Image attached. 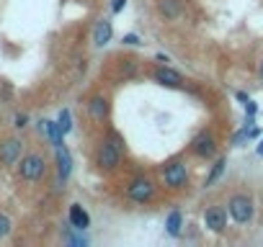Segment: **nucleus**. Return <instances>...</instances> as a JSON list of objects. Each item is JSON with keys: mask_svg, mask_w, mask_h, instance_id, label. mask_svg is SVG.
<instances>
[{"mask_svg": "<svg viewBox=\"0 0 263 247\" xmlns=\"http://www.w3.org/2000/svg\"><path fill=\"white\" fill-rule=\"evenodd\" d=\"M119 162H121V145L114 137L111 142H103L101 145V150H98V168L103 173H111V170L119 168Z\"/></svg>", "mask_w": 263, "mask_h": 247, "instance_id": "nucleus-1", "label": "nucleus"}, {"mask_svg": "<svg viewBox=\"0 0 263 247\" xmlns=\"http://www.w3.org/2000/svg\"><path fill=\"white\" fill-rule=\"evenodd\" d=\"M227 211H230V216L237 221V224H248L250 219H253V201L248 198V196H242V193H237V196H232L230 198V203H227Z\"/></svg>", "mask_w": 263, "mask_h": 247, "instance_id": "nucleus-2", "label": "nucleus"}, {"mask_svg": "<svg viewBox=\"0 0 263 247\" xmlns=\"http://www.w3.org/2000/svg\"><path fill=\"white\" fill-rule=\"evenodd\" d=\"M44 170H47V162L42 155H26L21 157V165H18V173L24 180H39L44 178Z\"/></svg>", "mask_w": 263, "mask_h": 247, "instance_id": "nucleus-3", "label": "nucleus"}, {"mask_svg": "<svg viewBox=\"0 0 263 247\" xmlns=\"http://www.w3.org/2000/svg\"><path fill=\"white\" fill-rule=\"evenodd\" d=\"M126 196L135 201V203H147V201L155 196V186H153V180H147V178H137V180H132V183L126 186Z\"/></svg>", "mask_w": 263, "mask_h": 247, "instance_id": "nucleus-4", "label": "nucleus"}, {"mask_svg": "<svg viewBox=\"0 0 263 247\" xmlns=\"http://www.w3.org/2000/svg\"><path fill=\"white\" fill-rule=\"evenodd\" d=\"M191 150H194L199 157L209 160V157H214V155H217V142H214V137H212L209 132H201V134H196V137H194Z\"/></svg>", "mask_w": 263, "mask_h": 247, "instance_id": "nucleus-5", "label": "nucleus"}, {"mask_svg": "<svg viewBox=\"0 0 263 247\" xmlns=\"http://www.w3.org/2000/svg\"><path fill=\"white\" fill-rule=\"evenodd\" d=\"M163 178H165V186H168V188H183L186 180H189V170H186L183 162H173V165L165 168Z\"/></svg>", "mask_w": 263, "mask_h": 247, "instance_id": "nucleus-6", "label": "nucleus"}, {"mask_svg": "<svg viewBox=\"0 0 263 247\" xmlns=\"http://www.w3.org/2000/svg\"><path fill=\"white\" fill-rule=\"evenodd\" d=\"M21 160V142L18 139H6L0 145V162L3 165H16Z\"/></svg>", "mask_w": 263, "mask_h": 247, "instance_id": "nucleus-7", "label": "nucleus"}, {"mask_svg": "<svg viewBox=\"0 0 263 247\" xmlns=\"http://www.w3.org/2000/svg\"><path fill=\"white\" fill-rule=\"evenodd\" d=\"M204 224H206L212 232H222V229L227 227V211H224L222 206H212V209H206V214H204Z\"/></svg>", "mask_w": 263, "mask_h": 247, "instance_id": "nucleus-8", "label": "nucleus"}, {"mask_svg": "<svg viewBox=\"0 0 263 247\" xmlns=\"http://www.w3.org/2000/svg\"><path fill=\"white\" fill-rule=\"evenodd\" d=\"M153 77H155L160 85H165V88H181V85H183L181 72H176V70H171V67H158Z\"/></svg>", "mask_w": 263, "mask_h": 247, "instance_id": "nucleus-9", "label": "nucleus"}, {"mask_svg": "<svg viewBox=\"0 0 263 247\" xmlns=\"http://www.w3.org/2000/svg\"><path fill=\"white\" fill-rule=\"evenodd\" d=\"M111 34H114L111 21L101 18V21L96 24V29H93V44H96V47H106V44L111 42Z\"/></svg>", "mask_w": 263, "mask_h": 247, "instance_id": "nucleus-10", "label": "nucleus"}, {"mask_svg": "<svg viewBox=\"0 0 263 247\" xmlns=\"http://www.w3.org/2000/svg\"><path fill=\"white\" fill-rule=\"evenodd\" d=\"M88 113H90L93 121H103L108 116V100L103 95H93L90 103H88Z\"/></svg>", "mask_w": 263, "mask_h": 247, "instance_id": "nucleus-11", "label": "nucleus"}, {"mask_svg": "<svg viewBox=\"0 0 263 247\" xmlns=\"http://www.w3.org/2000/svg\"><path fill=\"white\" fill-rule=\"evenodd\" d=\"M70 224H72V229H78V232H83V229L90 224V216H88V211H85L80 203H72V206H70Z\"/></svg>", "mask_w": 263, "mask_h": 247, "instance_id": "nucleus-12", "label": "nucleus"}, {"mask_svg": "<svg viewBox=\"0 0 263 247\" xmlns=\"http://www.w3.org/2000/svg\"><path fill=\"white\" fill-rule=\"evenodd\" d=\"M57 168H60V178L67 180L70 178V170H72V160H70V152L62 145L57 147Z\"/></svg>", "mask_w": 263, "mask_h": 247, "instance_id": "nucleus-13", "label": "nucleus"}, {"mask_svg": "<svg viewBox=\"0 0 263 247\" xmlns=\"http://www.w3.org/2000/svg\"><path fill=\"white\" fill-rule=\"evenodd\" d=\"M160 13L165 18H178L181 16V3L178 0H160Z\"/></svg>", "mask_w": 263, "mask_h": 247, "instance_id": "nucleus-14", "label": "nucleus"}, {"mask_svg": "<svg viewBox=\"0 0 263 247\" xmlns=\"http://www.w3.org/2000/svg\"><path fill=\"white\" fill-rule=\"evenodd\" d=\"M181 224H183L181 214H178V211H173V214L168 216V221H165V229H168V234H171V237H178V234H181Z\"/></svg>", "mask_w": 263, "mask_h": 247, "instance_id": "nucleus-15", "label": "nucleus"}, {"mask_svg": "<svg viewBox=\"0 0 263 247\" xmlns=\"http://www.w3.org/2000/svg\"><path fill=\"white\" fill-rule=\"evenodd\" d=\"M224 165H227V162H224V160H217V162H214V165H212V173H209V175H206V186H214V183H217V180H219V175H222V173H224Z\"/></svg>", "mask_w": 263, "mask_h": 247, "instance_id": "nucleus-16", "label": "nucleus"}, {"mask_svg": "<svg viewBox=\"0 0 263 247\" xmlns=\"http://www.w3.org/2000/svg\"><path fill=\"white\" fill-rule=\"evenodd\" d=\"M11 229H13L11 219H8L6 214H0V239H6V237L11 234Z\"/></svg>", "mask_w": 263, "mask_h": 247, "instance_id": "nucleus-17", "label": "nucleus"}, {"mask_svg": "<svg viewBox=\"0 0 263 247\" xmlns=\"http://www.w3.org/2000/svg\"><path fill=\"white\" fill-rule=\"evenodd\" d=\"M60 129H62V134L70 132V111H62L60 113Z\"/></svg>", "mask_w": 263, "mask_h": 247, "instance_id": "nucleus-18", "label": "nucleus"}, {"mask_svg": "<svg viewBox=\"0 0 263 247\" xmlns=\"http://www.w3.org/2000/svg\"><path fill=\"white\" fill-rule=\"evenodd\" d=\"M121 42H124V44H129V47H137V44H140V39H137V34H126V36H124Z\"/></svg>", "mask_w": 263, "mask_h": 247, "instance_id": "nucleus-19", "label": "nucleus"}, {"mask_svg": "<svg viewBox=\"0 0 263 247\" xmlns=\"http://www.w3.org/2000/svg\"><path fill=\"white\" fill-rule=\"evenodd\" d=\"M124 6H126V0H114V3H111V13H121Z\"/></svg>", "mask_w": 263, "mask_h": 247, "instance_id": "nucleus-20", "label": "nucleus"}, {"mask_svg": "<svg viewBox=\"0 0 263 247\" xmlns=\"http://www.w3.org/2000/svg\"><path fill=\"white\" fill-rule=\"evenodd\" d=\"M13 121H16V127H18V129H24V127H26V121H29V116H26V113H16Z\"/></svg>", "mask_w": 263, "mask_h": 247, "instance_id": "nucleus-21", "label": "nucleus"}, {"mask_svg": "<svg viewBox=\"0 0 263 247\" xmlns=\"http://www.w3.org/2000/svg\"><path fill=\"white\" fill-rule=\"evenodd\" d=\"M258 155L263 157V139H260V145H258Z\"/></svg>", "mask_w": 263, "mask_h": 247, "instance_id": "nucleus-22", "label": "nucleus"}, {"mask_svg": "<svg viewBox=\"0 0 263 247\" xmlns=\"http://www.w3.org/2000/svg\"><path fill=\"white\" fill-rule=\"evenodd\" d=\"M258 75H260V80H263V62H260V67H258Z\"/></svg>", "mask_w": 263, "mask_h": 247, "instance_id": "nucleus-23", "label": "nucleus"}]
</instances>
